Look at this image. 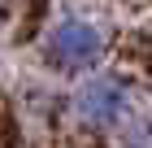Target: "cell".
Instances as JSON below:
<instances>
[{"instance_id": "obj_1", "label": "cell", "mask_w": 152, "mask_h": 148, "mask_svg": "<svg viewBox=\"0 0 152 148\" xmlns=\"http://www.w3.org/2000/svg\"><path fill=\"white\" fill-rule=\"evenodd\" d=\"M39 57L52 74H65V79H87L96 70H104L109 57V35L104 26L87 18V13H61L57 22L44 31L39 39Z\"/></svg>"}, {"instance_id": "obj_2", "label": "cell", "mask_w": 152, "mask_h": 148, "mask_svg": "<svg viewBox=\"0 0 152 148\" xmlns=\"http://www.w3.org/2000/svg\"><path fill=\"white\" fill-rule=\"evenodd\" d=\"M65 109H70L74 126H83V131L117 135L135 118V87H130V79L122 70H96V74L74 83Z\"/></svg>"}]
</instances>
